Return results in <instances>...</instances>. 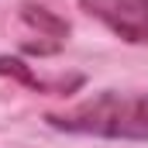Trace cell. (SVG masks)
I'll use <instances>...</instances> for the list:
<instances>
[{
  "mask_svg": "<svg viewBox=\"0 0 148 148\" xmlns=\"http://www.w3.org/2000/svg\"><path fill=\"white\" fill-rule=\"evenodd\" d=\"M0 76L3 79H14V83H21V86H28V90H35V93H52V97H69L76 93L86 79L83 76H66V79H41V76L24 62V59H17V55H0Z\"/></svg>",
  "mask_w": 148,
  "mask_h": 148,
  "instance_id": "cell-4",
  "label": "cell"
},
{
  "mask_svg": "<svg viewBox=\"0 0 148 148\" xmlns=\"http://www.w3.org/2000/svg\"><path fill=\"white\" fill-rule=\"evenodd\" d=\"M45 124L66 134H86V138L148 141V93L100 90L76 107L45 114Z\"/></svg>",
  "mask_w": 148,
  "mask_h": 148,
  "instance_id": "cell-1",
  "label": "cell"
},
{
  "mask_svg": "<svg viewBox=\"0 0 148 148\" xmlns=\"http://www.w3.org/2000/svg\"><path fill=\"white\" fill-rule=\"evenodd\" d=\"M21 21L38 35V41H21V52H24V55H38V59L55 55V52L66 48V41L73 35V24H69L66 17H59L55 10L41 7L35 0H24V3H21Z\"/></svg>",
  "mask_w": 148,
  "mask_h": 148,
  "instance_id": "cell-3",
  "label": "cell"
},
{
  "mask_svg": "<svg viewBox=\"0 0 148 148\" xmlns=\"http://www.w3.org/2000/svg\"><path fill=\"white\" fill-rule=\"evenodd\" d=\"M79 7L121 41L148 48V0H79Z\"/></svg>",
  "mask_w": 148,
  "mask_h": 148,
  "instance_id": "cell-2",
  "label": "cell"
}]
</instances>
